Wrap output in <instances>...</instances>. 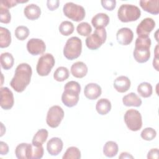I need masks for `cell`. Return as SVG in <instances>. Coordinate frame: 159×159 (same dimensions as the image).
Listing matches in <instances>:
<instances>
[{
  "mask_svg": "<svg viewBox=\"0 0 159 159\" xmlns=\"http://www.w3.org/2000/svg\"><path fill=\"white\" fill-rule=\"evenodd\" d=\"M155 27V22L152 18L143 19L137 25L136 32L139 37H147Z\"/></svg>",
  "mask_w": 159,
  "mask_h": 159,
  "instance_id": "11",
  "label": "cell"
},
{
  "mask_svg": "<svg viewBox=\"0 0 159 159\" xmlns=\"http://www.w3.org/2000/svg\"><path fill=\"white\" fill-rule=\"evenodd\" d=\"M96 109L101 115L107 114L111 109V101L106 98L99 99L96 104Z\"/></svg>",
  "mask_w": 159,
  "mask_h": 159,
  "instance_id": "23",
  "label": "cell"
},
{
  "mask_svg": "<svg viewBox=\"0 0 159 159\" xmlns=\"http://www.w3.org/2000/svg\"><path fill=\"white\" fill-rule=\"evenodd\" d=\"M63 12L65 16L75 22H80L83 20L86 15L84 8L83 6L72 2L65 4L63 7Z\"/></svg>",
  "mask_w": 159,
  "mask_h": 159,
  "instance_id": "6",
  "label": "cell"
},
{
  "mask_svg": "<svg viewBox=\"0 0 159 159\" xmlns=\"http://www.w3.org/2000/svg\"><path fill=\"white\" fill-rule=\"evenodd\" d=\"M69 70L66 67L60 66L56 69L53 73V78L57 81H63L69 77Z\"/></svg>",
  "mask_w": 159,
  "mask_h": 159,
  "instance_id": "29",
  "label": "cell"
},
{
  "mask_svg": "<svg viewBox=\"0 0 159 159\" xmlns=\"http://www.w3.org/2000/svg\"><path fill=\"white\" fill-rule=\"evenodd\" d=\"M32 74V68L28 63L19 64L16 68L14 76L10 82L11 86L17 93L25 90L30 82Z\"/></svg>",
  "mask_w": 159,
  "mask_h": 159,
  "instance_id": "1",
  "label": "cell"
},
{
  "mask_svg": "<svg viewBox=\"0 0 159 159\" xmlns=\"http://www.w3.org/2000/svg\"><path fill=\"white\" fill-rule=\"evenodd\" d=\"M101 3L103 8L108 11H112L116 6V1L115 0H102Z\"/></svg>",
  "mask_w": 159,
  "mask_h": 159,
  "instance_id": "39",
  "label": "cell"
},
{
  "mask_svg": "<svg viewBox=\"0 0 159 159\" xmlns=\"http://www.w3.org/2000/svg\"><path fill=\"white\" fill-rule=\"evenodd\" d=\"M60 1L58 0H48L47 1V6L49 10L54 11L59 6Z\"/></svg>",
  "mask_w": 159,
  "mask_h": 159,
  "instance_id": "40",
  "label": "cell"
},
{
  "mask_svg": "<svg viewBox=\"0 0 159 159\" xmlns=\"http://www.w3.org/2000/svg\"><path fill=\"white\" fill-rule=\"evenodd\" d=\"M9 152V147L7 144L2 141L0 142V154L1 155H7Z\"/></svg>",
  "mask_w": 159,
  "mask_h": 159,
  "instance_id": "41",
  "label": "cell"
},
{
  "mask_svg": "<svg viewBox=\"0 0 159 159\" xmlns=\"http://www.w3.org/2000/svg\"><path fill=\"white\" fill-rule=\"evenodd\" d=\"M81 152L76 147H70L67 148L62 157L63 159H80Z\"/></svg>",
  "mask_w": 159,
  "mask_h": 159,
  "instance_id": "31",
  "label": "cell"
},
{
  "mask_svg": "<svg viewBox=\"0 0 159 159\" xmlns=\"http://www.w3.org/2000/svg\"><path fill=\"white\" fill-rule=\"evenodd\" d=\"M43 147L41 146H34L32 145L30 159H40L42 158L43 155Z\"/></svg>",
  "mask_w": 159,
  "mask_h": 159,
  "instance_id": "37",
  "label": "cell"
},
{
  "mask_svg": "<svg viewBox=\"0 0 159 159\" xmlns=\"http://www.w3.org/2000/svg\"><path fill=\"white\" fill-rule=\"evenodd\" d=\"M151 39L149 37H138L135 42V48L133 55L135 60L140 63L147 62L150 57V48L151 46Z\"/></svg>",
  "mask_w": 159,
  "mask_h": 159,
  "instance_id": "3",
  "label": "cell"
},
{
  "mask_svg": "<svg viewBox=\"0 0 159 159\" xmlns=\"http://www.w3.org/2000/svg\"><path fill=\"white\" fill-rule=\"evenodd\" d=\"M134 33L128 27H122L119 29L116 33V39L117 42L122 45H129L133 40Z\"/></svg>",
  "mask_w": 159,
  "mask_h": 159,
  "instance_id": "14",
  "label": "cell"
},
{
  "mask_svg": "<svg viewBox=\"0 0 159 159\" xmlns=\"http://www.w3.org/2000/svg\"><path fill=\"white\" fill-rule=\"evenodd\" d=\"M58 29L60 32L63 35L68 36L73 32L75 27L72 22L68 20H65L60 24Z\"/></svg>",
  "mask_w": 159,
  "mask_h": 159,
  "instance_id": "30",
  "label": "cell"
},
{
  "mask_svg": "<svg viewBox=\"0 0 159 159\" xmlns=\"http://www.w3.org/2000/svg\"><path fill=\"white\" fill-rule=\"evenodd\" d=\"M141 15L140 9L133 4H122L117 11L118 19L122 22L137 20Z\"/></svg>",
  "mask_w": 159,
  "mask_h": 159,
  "instance_id": "4",
  "label": "cell"
},
{
  "mask_svg": "<svg viewBox=\"0 0 159 159\" xmlns=\"http://www.w3.org/2000/svg\"><path fill=\"white\" fill-rule=\"evenodd\" d=\"M28 1H19V0H2L0 2V5L9 9L17 5L19 2H25Z\"/></svg>",
  "mask_w": 159,
  "mask_h": 159,
  "instance_id": "38",
  "label": "cell"
},
{
  "mask_svg": "<svg viewBox=\"0 0 159 159\" xmlns=\"http://www.w3.org/2000/svg\"><path fill=\"white\" fill-rule=\"evenodd\" d=\"M11 19V13L9 9L0 5V22L4 24L10 22Z\"/></svg>",
  "mask_w": 159,
  "mask_h": 159,
  "instance_id": "36",
  "label": "cell"
},
{
  "mask_svg": "<svg viewBox=\"0 0 159 159\" xmlns=\"http://www.w3.org/2000/svg\"><path fill=\"white\" fill-rule=\"evenodd\" d=\"M63 146V143L61 139L53 137L48 141L47 143V150L50 155L57 156L61 152Z\"/></svg>",
  "mask_w": 159,
  "mask_h": 159,
  "instance_id": "15",
  "label": "cell"
},
{
  "mask_svg": "<svg viewBox=\"0 0 159 159\" xmlns=\"http://www.w3.org/2000/svg\"><path fill=\"white\" fill-rule=\"evenodd\" d=\"M140 136L143 140L150 141L155 138L157 136V132L152 127H147L141 132Z\"/></svg>",
  "mask_w": 159,
  "mask_h": 159,
  "instance_id": "35",
  "label": "cell"
},
{
  "mask_svg": "<svg viewBox=\"0 0 159 159\" xmlns=\"http://www.w3.org/2000/svg\"><path fill=\"white\" fill-rule=\"evenodd\" d=\"M1 65L3 69L9 70L11 68L14 63V59L12 55L9 52H4L1 54L0 57Z\"/></svg>",
  "mask_w": 159,
  "mask_h": 159,
  "instance_id": "27",
  "label": "cell"
},
{
  "mask_svg": "<svg viewBox=\"0 0 159 159\" xmlns=\"http://www.w3.org/2000/svg\"><path fill=\"white\" fill-rule=\"evenodd\" d=\"M102 93L101 86L94 83H88L86 84L84 89V96L89 99L94 100L99 98Z\"/></svg>",
  "mask_w": 159,
  "mask_h": 159,
  "instance_id": "16",
  "label": "cell"
},
{
  "mask_svg": "<svg viewBox=\"0 0 159 159\" xmlns=\"http://www.w3.org/2000/svg\"><path fill=\"white\" fill-rule=\"evenodd\" d=\"M109 22V17L105 13L100 12L96 14L91 19V24L95 29L105 28Z\"/></svg>",
  "mask_w": 159,
  "mask_h": 159,
  "instance_id": "20",
  "label": "cell"
},
{
  "mask_svg": "<svg viewBox=\"0 0 159 159\" xmlns=\"http://www.w3.org/2000/svg\"><path fill=\"white\" fill-rule=\"evenodd\" d=\"M71 73L74 77L81 78L86 75L88 67L83 61H76L71 65Z\"/></svg>",
  "mask_w": 159,
  "mask_h": 159,
  "instance_id": "19",
  "label": "cell"
},
{
  "mask_svg": "<svg viewBox=\"0 0 159 159\" xmlns=\"http://www.w3.org/2000/svg\"><path fill=\"white\" fill-rule=\"evenodd\" d=\"M25 16L29 20L37 19L41 14V9L39 6L35 4H30L27 5L24 10Z\"/></svg>",
  "mask_w": 159,
  "mask_h": 159,
  "instance_id": "21",
  "label": "cell"
},
{
  "mask_svg": "<svg viewBox=\"0 0 159 159\" xmlns=\"http://www.w3.org/2000/svg\"><path fill=\"white\" fill-rule=\"evenodd\" d=\"M55 63L53 56L49 53L42 55L38 60L36 70L37 73L41 76H47L54 66Z\"/></svg>",
  "mask_w": 159,
  "mask_h": 159,
  "instance_id": "9",
  "label": "cell"
},
{
  "mask_svg": "<svg viewBox=\"0 0 159 159\" xmlns=\"http://www.w3.org/2000/svg\"><path fill=\"white\" fill-rule=\"evenodd\" d=\"M153 67H154L157 71H158V56H157V55H155V58H153Z\"/></svg>",
  "mask_w": 159,
  "mask_h": 159,
  "instance_id": "44",
  "label": "cell"
},
{
  "mask_svg": "<svg viewBox=\"0 0 159 159\" xmlns=\"http://www.w3.org/2000/svg\"><path fill=\"white\" fill-rule=\"evenodd\" d=\"M137 92L143 98H148L152 94V86L148 82H142L137 86Z\"/></svg>",
  "mask_w": 159,
  "mask_h": 159,
  "instance_id": "28",
  "label": "cell"
},
{
  "mask_svg": "<svg viewBox=\"0 0 159 159\" xmlns=\"http://www.w3.org/2000/svg\"><path fill=\"white\" fill-rule=\"evenodd\" d=\"M118 145L114 141H107L103 147V153L104 155L109 158H112L116 156L118 153Z\"/></svg>",
  "mask_w": 159,
  "mask_h": 159,
  "instance_id": "24",
  "label": "cell"
},
{
  "mask_svg": "<svg viewBox=\"0 0 159 159\" xmlns=\"http://www.w3.org/2000/svg\"><path fill=\"white\" fill-rule=\"evenodd\" d=\"M76 30L77 32L82 36H88L92 32V27L89 23L83 22L77 25Z\"/></svg>",
  "mask_w": 159,
  "mask_h": 159,
  "instance_id": "32",
  "label": "cell"
},
{
  "mask_svg": "<svg viewBox=\"0 0 159 159\" xmlns=\"http://www.w3.org/2000/svg\"><path fill=\"white\" fill-rule=\"evenodd\" d=\"M82 51V42L78 37H71L67 40L63 48L66 58L73 60L80 57Z\"/></svg>",
  "mask_w": 159,
  "mask_h": 159,
  "instance_id": "5",
  "label": "cell"
},
{
  "mask_svg": "<svg viewBox=\"0 0 159 159\" xmlns=\"http://www.w3.org/2000/svg\"><path fill=\"white\" fill-rule=\"evenodd\" d=\"M11 43V35L10 31L5 27H0V47L6 48Z\"/></svg>",
  "mask_w": 159,
  "mask_h": 159,
  "instance_id": "26",
  "label": "cell"
},
{
  "mask_svg": "<svg viewBox=\"0 0 159 159\" xmlns=\"http://www.w3.org/2000/svg\"><path fill=\"white\" fill-rule=\"evenodd\" d=\"M48 135V131L45 129L39 130L34 135L32 139V143L34 146H41L47 140Z\"/></svg>",
  "mask_w": 159,
  "mask_h": 159,
  "instance_id": "25",
  "label": "cell"
},
{
  "mask_svg": "<svg viewBox=\"0 0 159 159\" xmlns=\"http://www.w3.org/2000/svg\"><path fill=\"white\" fill-rule=\"evenodd\" d=\"M106 38L107 33L105 28L96 29L92 34L86 37L85 43L89 49L96 50L106 42Z\"/></svg>",
  "mask_w": 159,
  "mask_h": 159,
  "instance_id": "7",
  "label": "cell"
},
{
  "mask_svg": "<svg viewBox=\"0 0 159 159\" xmlns=\"http://www.w3.org/2000/svg\"><path fill=\"white\" fill-rule=\"evenodd\" d=\"M130 80L125 76H120L114 81V88L119 93L127 91L130 87Z\"/></svg>",
  "mask_w": 159,
  "mask_h": 159,
  "instance_id": "18",
  "label": "cell"
},
{
  "mask_svg": "<svg viewBox=\"0 0 159 159\" xmlns=\"http://www.w3.org/2000/svg\"><path fill=\"white\" fill-rule=\"evenodd\" d=\"M29 143H21L19 144L15 150V154L18 159H27V150Z\"/></svg>",
  "mask_w": 159,
  "mask_h": 159,
  "instance_id": "33",
  "label": "cell"
},
{
  "mask_svg": "<svg viewBox=\"0 0 159 159\" xmlns=\"http://www.w3.org/2000/svg\"><path fill=\"white\" fill-rule=\"evenodd\" d=\"M27 49L32 55L42 54L46 49L45 42L40 39H30L27 43Z\"/></svg>",
  "mask_w": 159,
  "mask_h": 159,
  "instance_id": "12",
  "label": "cell"
},
{
  "mask_svg": "<svg viewBox=\"0 0 159 159\" xmlns=\"http://www.w3.org/2000/svg\"><path fill=\"white\" fill-rule=\"evenodd\" d=\"M14 33L17 39L24 40L28 37L29 35V30L26 26L20 25L16 27Z\"/></svg>",
  "mask_w": 159,
  "mask_h": 159,
  "instance_id": "34",
  "label": "cell"
},
{
  "mask_svg": "<svg viewBox=\"0 0 159 159\" xmlns=\"http://www.w3.org/2000/svg\"><path fill=\"white\" fill-rule=\"evenodd\" d=\"M64 117V111L63 109L57 105H55L50 107L48 109L46 122L47 125L52 128L57 127L61 123Z\"/></svg>",
  "mask_w": 159,
  "mask_h": 159,
  "instance_id": "10",
  "label": "cell"
},
{
  "mask_svg": "<svg viewBox=\"0 0 159 159\" xmlns=\"http://www.w3.org/2000/svg\"><path fill=\"white\" fill-rule=\"evenodd\" d=\"M140 7L146 12L157 15L159 13L158 0H141L139 1Z\"/></svg>",
  "mask_w": 159,
  "mask_h": 159,
  "instance_id": "17",
  "label": "cell"
},
{
  "mask_svg": "<svg viewBox=\"0 0 159 159\" xmlns=\"http://www.w3.org/2000/svg\"><path fill=\"white\" fill-rule=\"evenodd\" d=\"M119 158H134L133 156H132L130 153L127 152H122L120 153V155L119 157Z\"/></svg>",
  "mask_w": 159,
  "mask_h": 159,
  "instance_id": "43",
  "label": "cell"
},
{
  "mask_svg": "<svg viewBox=\"0 0 159 159\" xmlns=\"http://www.w3.org/2000/svg\"><path fill=\"white\" fill-rule=\"evenodd\" d=\"M81 91L80 84L75 81L67 82L64 86L61 95V101L67 107H71L77 104Z\"/></svg>",
  "mask_w": 159,
  "mask_h": 159,
  "instance_id": "2",
  "label": "cell"
},
{
  "mask_svg": "<svg viewBox=\"0 0 159 159\" xmlns=\"http://www.w3.org/2000/svg\"><path fill=\"white\" fill-rule=\"evenodd\" d=\"M124 122L128 129L132 131H137L142 126V116L137 110L130 109L124 114Z\"/></svg>",
  "mask_w": 159,
  "mask_h": 159,
  "instance_id": "8",
  "label": "cell"
},
{
  "mask_svg": "<svg viewBox=\"0 0 159 159\" xmlns=\"http://www.w3.org/2000/svg\"><path fill=\"white\" fill-rule=\"evenodd\" d=\"M158 158V149L152 148L147 154V158H154L157 159Z\"/></svg>",
  "mask_w": 159,
  "mask_h": 159,
  "instance_id": "42",
  "label": "cell"
},
{
  "mask_svg": "<svg viewBox=\"0 0 159 159\" xmlns=\"http://www.w3.org/2000/svg\"><path fill=\"white\" fill-rule=\"evenodd\" d=\"M122 102L125 106L140 107L142 104V99L135 93H130L122 98Z\"/></svg>",
  "mask_w": 159,
  "mask_h": 159,
  "instance_id": "22",
  "label": "cell"
},
{
  "mask_svg": "<svg viewBox=\"0 0 159 159\" xmlns=\"http://www.w3.org/2000/svg\"><path fill=\"white\" fill-rule=\"evenodd\" d=\"M14 99L12 92L7 88H1V99L0 106L5 110L11 109L14 105Z\"/></svg>",
  "mask_w": 159,
  "mask_h": 159,
  "instance_id": "13",
  "label": "cell"
}]
</instances>
